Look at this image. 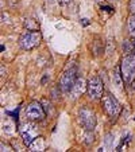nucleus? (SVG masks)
I'll return each instance as SVG.
<instances>
[{
  "label": "nucleus",
  "instance_id": "obj_1",
  "mask_svg": "<svg viewBox=\"0 0 135 152\" xmlns=\"http://www.w3.org/2000/svg\"><path fill=\"white\" fill-rule=\"evenodd\" d=\"M120 71L123 82L127 85H132L135 81V54H128L122 59Z\"/></svg>",
  "mask_w": 135,
  "mask_h": 152
},
{
  "label": "nucleus",
  "instance_id": "obj_2",
  "mask_svg": "<svg viewBox=\"0 0 135 152\" xmlns=\"http://www.w3.org/2000/svg\"><path fill=\"white\" fill-rule=\"evenodd\" d=\"M41 42H42V34L39 31L27 30L19 38V46H20V49L27 50V51L32 49H37L41 45Z\"/></svg>",
  "mask_w": 135,
  "mask_h": 152
},
{
  "label": "nucleus",
  "instance_id": "obj_3",
  "mask_svg": "<svg viewBox=\"0 0 135 152\" xmlns=\"http://www.w3.org/2000/svg\"><path fill=\"white\" fill-rule=\"evenodd\" d=\"M100 101H101V108H103V110L110 117L114 119V117L119 116V113H120V110H122V106H120V104H119V101H117L111 93L103 94V97L100 98Z\"/></svg>",
  "mask_w": 135,
  "mask_h": 152
},
{
  "label": "nucleus",
  "instance_id": "obj_4",
  "mask_svg": "<svg viewBox=\"0 0 135 152\" xmlns=\"http://www.w3.org/2000/svg\"><path fill=\"white\" fill-rule=\"evenodd\" d=\"M47 116L46 110L43 108L42 102L38 101H31L29 105L26 106V117L30 121H42L45 120V117Z\"/></svg>",
  "mask_w": 135,
  "mask_h": 152
},
{
  "label": "nucleus",
  "instance_id": "obj_5",
  "mask_svg": "<svg viewBox=\"0 0 135 152\" xmlns=\"http://www.w3.org/2000/svg\"><path fill=\"white\" fill-rule=\"evenodd\" d=\"M104 94V85L99 77H92L86 84V96L89 100L96 101L100 100Z\"/></svg>",
  "mask_w": 135,
  "mask_h": 152
},
{
  "label": "nucleus",
  "instance_id": "obj_6",
  "mask_svg": "<svg viewBox=\"0 0 135 152\" xmlns=\"http://www.w3.org/2000/svg\"><path fill=\"white\" fill-rule=\"evenodd\" d=\"M76 81H77V69H76V67H72V69L66 70L64 74H62L58 88L64 93H70V90L73 89Z\"/></svg>",
  "mask_w": 135,
  "mask_h": 152
},
{
  "label": "nucleus",
  "instance_id": "obj_7",
  "mask_svg": "<svg viewBox=\"0 0 135 152\" xmlns=\"http://www.w3.org/2000/svg\"><path fill=\"white\" fill-rule=\"evenodd\" d=\"M80 121L86 131H93L96 127V114L88 106H82L80 109Z\"/></svg>",
  "mask_w": 135,
  "mask_h": 152
},
{
  "label": "nucleus",
  "instance_id": "obj_8",
  "mask_svg": "<svg viewBox=\"0 0 135 152\" xmlns=\"http://www.w3.org/2000/svg\"><path fill=\"white\" fill-rule=\"evenodd\" d=\"M20 135H22V139H23V142L25 144L29 147L30 144L32 143V140L35 137H38V133L35 131V125L31 123H26L20 129Z\"/></svg>",
  "mask_w": 135,
  "mask_h": 152
},
{
  "label": "nucleus",
  "instance_id": "obj_9",
  "mask_svg": "<svg viewBox=\"0 0 135 152\" xmlns=\"http://www.w3.org/2000/svg\"><path fill=\"white\" fill-rule=\"evenodd\" d=\"M84 89H86V88H85V82H84V79H82V78H77V81H76L75 86H73V89L70 90L72 98H73V100L78 98V97H80V96L82 94Z\"/></svg>",
  "mask_w": 135,
  "mask_h": 152
},
{
  "label": "nucleus",
  "instance_id": "obj_10",
  "mask_svg": "<svg viewBox=\"0 0 135 152\" xmlns=\"http://www.w3.org/2000/svg\"><path fill=\"white\" fill-rule=\"evenodd\" d=\"M46 149V143L43 140V137H35L32 140V143L29 145V151H45Z\"/></svg>",
  "mask_w": 135,
  "mask_h": 152
},
{
  "label": "nucleus",
  "instance_id": "obj_11",
  "mask_svg": "<svg viewBox=\"0 0 135 152\" xmlns=\"http://www.w3.org/2000/svg\"><path fill=\"white\" fill-rule=\"evenodd\" d=\"M127 27H128V32L132 38H135V15H131L128 18V22H127Z\"/></svg>",
  "mask_w": 135,
  "mask_h": 152
},
{
  "label": "nucleus",
  "instance_id": "obj_12",
  "mask_svg": "<svg viewBox=\"0 0 135 152\" xmlns=\"http://www.w3.org/2000/svg\"><path fill=\"white\" fill-rule=\"evenodd\" d=\"M123 49H124V53H132L134 50V42H128V40H124L123 42Z\"/></svg>",
  "mask_w": 135,
  "mask_h": 152
},
{
  "label": "nucleus",
  "instance_id": "obj_13",
  "mask_svg": "<svg viewBox=\"0 0 135 152\" xmlns=\"http://www.w3.org/2000/svg\"><path fill=\"white\" fill-rule=\"evenodd\" d=\"M128 12H130V15H135V0L128 1Z\"/></svg>",
  "mask_w": 135,
  "mask_h": 152
},
{
  "label": "nucleus",
  "instance_id": "obj_14",
  "mask_svg": "<svg viewBox=\"0 0 135 152\" xmlns=\"http://www.w3.org/2000/svg\"><path fill=\"white\" fill-rule=\"evenodd\" d=\"M6 113L8 114V116H11L12 119H14L15 121H18V119H19V114H18V109H15V112H10V110H7Z\"/></svg>",
  "mask_w": 135,
  "mask_h": 152
},
{
  "label": "nucleus",
  "instance_id": "obj_15",
  "mask_svg": "<svg viewBox=\"0 0 135 152\" xmlns=\"http://www.w3.org/2000/svg\"><path fill=\"white\" fill-rule=\"evenodd\" d=\"M117 74H119V69H117L116 73H115V79H116V85H117V88H122V81H123V78H120Z\"/></svg>",
  "mask_w": 135,
  "mask_h": 152
},
{
  "label": "nucleus",
  "instance_id": "obj_16",
  "mask_svg": "<svg viewBox=\"0 0 135 152\" xmlns=\"http://www.w3.org/2000/svg\"><path fill=\"white\" fill-rule=\"evenodd\" d=\"M100 8H101V11H105V12H114V8L112 7H108V6H100Z\"/></svg>",
  "mask_w": 135,
  "mask_h": 152
},
{
  "label": "nucleus",
  "instance_id": "obj_17",
  "mask_svg": "<svg viewBox=\"0 0 135 152\" xmlns=\"http://www.w3.org/2000/svg\"><path fill=\"white\" fill-rule=\"evenodd\" d=\"M89 19H86V18H84V19H81V24L84 26V27H86V26H89Z\"/></svg>",
  "mask_w": 135,
  "mask_h": 152
},
{
  "label": "nucleus",
  "instance_id": "obj_18",
  "mask_svg": "<svg viewBox=\"0 0 135 152\" xmlns=\"http://www.w3.org/2000/svg\"><path fill=\"white\" fill-rule=\"evenodd\" d=\"M70 1H73V0H62V3H70Z\"/></svg>",
  "mask_w": 135,
  "mask_h": 152
},
{
  "label": "nucleus",
  "instance_id": "obj_19",
  "mask_svg": "<svg viewBox=\"0 0 135 152\" xmlns=\"http://www.w3.org/2000/svg\"><path fill=\"white\" fill-rule=\"evenodd\" d=\"M0 50H1V51H4V50H6V47H4V45H1V46H0Z\"/></svg>",
  "mask_w": 135,
  "mask_h": 152
},
{
  "label": "nucleus",
  "instance_id": "obj_20",
  "mask_svg": "<svg viewBox=\"0 0 135 152\" xmlns=\"http://www.w3.org/2000/svg\"><path fill=\"white\" fill-rule=\"evenodd\" d=\"M132 54H135V42H134V50H132Z\"/></svg>",
  "mask_w": 135,
  "mask_h": 152
},
{
  "label": "nucleus",
  "instance_id": "obj_21",
  "mask_svg": "<svg viewBox=\"0 0 135 152\" xmlns=\"http://www.w3.org/2000/svg\"><path fill=\"white\" fill-rule=\"evenodd\" d=\"M132 86H134V89H135V81H134V82H132Z\"/></svg>",
  "mask_w": 135,
  "mask_h": 152
},
{
  "label": "nucleus",
  "instance_id": "obj_22",
  "mask_svg": "<svg viewBox=\"0 0 135 152\" xmlns=\"http://www.w3.org/2000/svg\"><path fill=\"white\" fill-rule=\"evenodd\" d=\"M110 1H115V0H110Z\"/></svg>",
  "mask_w": 135,
  "mask_h": 152
},
{
  "label": "nucleus",
  "instance_id": "obj_23",
  "mask_svg": "<svg viewBox=\"0 0 135 152\" xmlns=\"http://www.w3.org/2000/svg\"><path fill=\"white\" fill-rule=\"evenodd\" d=\"M134 120H135V117H134Z\"/></svg>",
  "mask_w": 135,
  "mask_h": 152
}]
</instances>
